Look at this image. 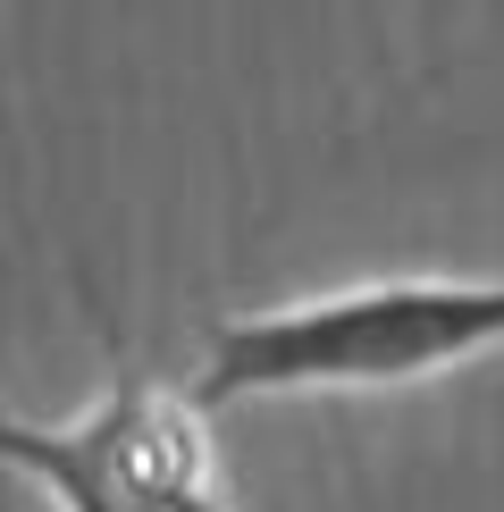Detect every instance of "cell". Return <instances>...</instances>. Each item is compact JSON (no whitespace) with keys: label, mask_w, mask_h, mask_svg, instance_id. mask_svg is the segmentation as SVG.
Returning a JSON list of instances; mask_svg holds the SVG:
<instances>
[{"label":"cell","mask_w":504,"mask_h":512,"mask_svg":"<svg viewBox=\"0 0 504 512\" xmlns=\"http://www.w3.org/2000/svg\"><path fill=\"white\" fill-rule=\"evenodd\" d=\"M504 353V277H353L194 336V403L244 395H395Z\"/></svg>","instance_id":"1"},{"label":"cell","mask_w":504,"mask_h":512,"mask_svg":"<svg viewBox=\"0 0 504 512\" xmlns=\"http://www.w3.org/2000/svg\"><path fill=\"white\" fill-rule=\"evenodd\" d=\"M0 471L42 487L59 512H236L210 412L135 353L76 420H26L0 403Z\"/></svg>","instance_id":"2"}]
</instances>
